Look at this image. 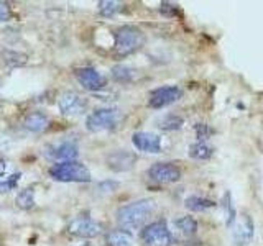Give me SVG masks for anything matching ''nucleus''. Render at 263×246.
Instances as JSON below:
<instances>
[{
    "label": "nucleus",
    "instance_id": "1a4fd4ad",
    "mask_svg": "<svg viewBox=\"0 0 263 246\" xmlns=\"http://www.w3.org/2000/svg\"><path fill=\"white\" fill-rule=\"evenodd\" d=\"M58 107L63 115L68 117H76V115L84 113L87 109V100L76 92H64L58 98Z\"/></svg>",
    "mask_w": 263,
    "mask_h": 246
},
{
    "label": "nucleus",
    "instance_id": "2eb2a0df",
    "mask_svg": "<svg viewBox=\"0 0 263 246\" xmlns=\"http://www.w3.org/2000/svg\"><path fill=\"white\" fill-rule=\"evenodd\" d=\"M49 125V120L45 113L41 112H31L28 113L23 120V127L28 131H33V133H41L45 131Z\"/></svg>",
    "mask_w": 263,
    "mask_h": 246
},
{
    "label": "nucleus",
    "instance_id": "a211bd4d",
    "mask_svg": "<svg viewBox=\"0 0 263 246\" xmlns=\"http://www.w3.org/2000/svg\"><path fill=\"white\" fill-rule=\"evenodd\" d=\"M15 203H16V207L22 210H30L35 207V192H33V189L28 187L20 191L15 199Z\"/></svg>",
    "mask_w": 263,
    "mask_h": 246
},
{
    "label": "nucleus",
    "instance_id": "7ed1b4c3",
    "mask_svg": "<svg viewBox=\"0 0 263 246\" xmlns=\"http://www.w3.org/2000/svg\"><path fill=\"white\" fill-rule=\"evenodd\" d=\"M145 45V35L135 27H122L115 33V51L120 56H128Z\"/></svg>",
    "mask_w": 263,
    "mask_h": 246
},
{
    "label": "nucleus",
    "instance_id": "dca6fc26",
    "mask_svg": "<svg viewBox=\"0 0 263 246\" xmlns=\"http://www.w3.org/2000/svg\"><path fill=\"white\" fill-rule=\"evenodd\" d=\"M109 246H134V236L127 230H112L107 235Z\"/></svg>",
    "mask_w": 263,
    "mask_h": 246
},
{
    "label": "nucleus",
    "instance_id": "b1692460",
    "mask_svg": "<svg viewBox=\"0 0 263 246\" xmlns=\"http://www.w3.org/2000/svg\"><path fill=\"white\" fill-rule=\"evenodd\" d=\"M112 76L115 80H119V82H127L134 77V71H132L130 68H127V66H115V68L112 69Z\"/></svg>",
    "mask_w": 263,
    "mask_h": 246
},
{
    "label": "nucleus",
    "instance_id": "20e7f679",
    "mask_svg": "<svg viewBox=\"0 0 263 246\" xmlns=\"http://www.w3.org/2000/svg\"><path fill=\"white\" fill-rule=\"evenodd\" d=\"M120 120V112L117 109H99L92 112L86 120V127L89 131H105L117 127Z\"/></svg>",
    "mask_w": 263,
    "mask_h": 246
},
{
    "label": "nucleus",
    "instance_id": "bb28decb",
    "mask_svg": "<svg viewBox=\"0 0 263 246\" xmlns=\"http://www.w3.org/2000/svg\"><path fill=\"white\" fill-rule=\"evenodd\" d=\"M196 131H197V138H199V141H202V139H208V136L212 133L211 128L208 125H204V123H199V125L196 127Z\"/></svg>",
    "mask_w": 263,
    "mask_h": 246
},
{
    "label": "nucleus",
    "instance_id": "f3484780",
    "mask_svg": "<svg viewBox=\"0 0 263 246\" xmlns=\"http://www.w3.org/2000/svg\"><path fill=\"white\" fill-rule=\"evenodd\" d=\"M184 205H186V209L193 210V212H205V210L212 209L216 203H214L212 200H209V199H204V197L191 195V197H187V199H186Z\"/></svg>",
    "mask_w": 263,
    "mask_h": 246
},
{
    "label": "nucleus",
    "instance_id": "a878e982",
    "mask_svg": "<svg viewBox=\"0 0 263 246\" xmlns=\"http://www.w3.org/2000/svg\"><path fill=\"white\" fill-rule=\"evenodd\" d=\"M12 18V10L7 2H0V22H8Z\"/></svg>",
    "mask_w": 263,
    "mask_h": 246
},
{
    "label": "nucleus",
    "instance_id": "4be33fe9",
    "mask_svg": "<svg viewBox=\"0 0 263 246\" xmlns=\"http://www.w3.org/2000/svg\"><path fill=\"white\" fill-rule=\"evenodd\" d=\"M20 180V172H13V174H7V172H2L0 174V192H8L12 189L16 187Z\"/></svg>",
    "mask_w": 263,
    "mask_h": 246
},
{
    "label": "nucleus",
    "instance_id": "aec40b11",
    "mask_svg": "<svg viewBox=\"0 0 263 246\" xmlns=\"http://www.w3.org/2000/svg\"><path fill=\"white\" fill-rule=\"evenodd\" d=\"M175 227L178 228L179 233L186 236H191L197 232V221L193 217H181L175 221Z\"/></svg>",
    "mask_w": 263,
    "mask_h": 246
},
{
    "label": "nucleus",
    "instance_id": "5701e85b",
    "mask_svg": "<svg viewBox=\"0 0 263 246\" xmlns=\"http://www.w3.org/2000/svg\"><path fill=\"white\" fill-rule=\"evenodd\" d=\"M119 10H120L119 2H112V0H101L99 2V12L104 16H114Z\"/></svg>",
    "mask_w": 263,
    "mask_h": 246
},
{
    "label": "nucleus",
    "instance_id": "9d476101",
    "mask_svg": "<svg viewBox=\"0 0 263 246\" xmlns=\"http://www.w3.org/2000/svg\"><path fill=\"white\" fill-rule=\"evenodd\" d=\"M79 148L74 141H60L54 145H49L45 148V156L51 161L58 162H68L72 161L78 156Z\"/></svg>",
    "mask_w": 263,
    "mask_h": 246
},
{
    "label": "nucleus",
    "instance_id": "39448f33",
    "mask_svg": "<svg viewBox=\"0 0 263 246\" xmlns=\"http://www.w3.org/2000/svg\"><path fill=\"white\" fill-rule=\"evenodd\" d=\"M142 240L146 246H171L173 233L164 221H153L143 228Z\"/></svg>",
    "mask_w": 263,
    "mask_h": 246
},
{
    "label": "nucleus",
    "instance_id": "4468645a",
    "mask_svg": "<svg viewBox=\"0 0 263 246\" xmlns=\"http://www.w3.org/2000/svg\"><path fill=\"white\" fill-rule=\"evenodd\" d=\"M137 162V156L130 151H114L109 158H107V164L114 171H128L134 168V164Z\"/></svg>",
    "mask_w": 263,
    "mask_h": 246
},
{
    "label": "nucleus",
    "instance_id": "cd10ccee",
    "mask_svg": "<svg viewBox=\"0 0 263 246\" xmlns=\"http://www.w3.org/2000/svg\"><path fill=\"white\" fill-rule=\"evenodd\" d=\"M76 246H94V244H90V243H79V244H76Z\"/></svg>",
    "mask_w": 263,
    "mask_h": 246
},
{
    "label": "nucleus",
    "instance_id": "f03ea898",
    "mask_svg": "<svg viewBox=\"0 0 263 246\" xmlns=\"http://www.w3.org/2000/svg\"><path fill=\"white\" fill-rule=\"evenodd\" d=\"M49 176L60 182H89L90 172L82 162L68 161L58 162L49 169Z\"/></svg>",
    "mask_w": 263,
    "mask_h": 246
},
{
    "label": "nucleus",
    "instance_id": "423d86ee",
    "mask_svg": "<svg viewBox=\"0 0 263 246\" xmlns=\"http://www.w3.org/2000/svg\"><path fill=\"white\" fill-rule=\"evenodd\" d=\"M232 228H234L232 230L234 246H249L255 235L253 220L247 213H240V215H237V220L232 225Z\"/></svg>",
    "mask_w": 263,
    "mask_h": 246
},
{
    "label": "nucleus",
    "instance_id": "9b49d317",
    "mask_svg": "<svg viewBox=\"0 0 263 246\" xmlns=\"http://www.w3.org/2000/svg\"><path fill=\"white\" fill-rule=\"evenodd\" d=\"M148 176L152 180L160 184H170L176 182L181 177V169L173 162H156L148 171Z\"/></svg>",
    "mask_w": 263,
    "mask_h": 246
},
{
    "label": "nucleus",
    "instance_id": "393cba45",
    "mask_svg": "<svg viewBox=\"0 0 263 246\" xmlns=\"http://www.w3.org/2000/svg\"><path fill=\"white\" fill-rule=\"evenodd\" d=\"M226 213H227V217H226V223L229 227H232L235 223V220H237V212H235V207H234V203L232 200H230V194H226Z\"/></svg>",
    "mask_w": 263,
    "mask_h": 246
},
{
    "label": "nucleus",
    "instance_id": "f257e3e1",
    "mask_svg": "<svg viewBox=\"0 0 263 246\" xmlns=\"http://www.w3.org/2000/svg\"><path fill=\"white\" fill-rule=\"evenodd\" d=\"M156 203L152 199H142L123 205L117 210V221L122 228L125 230H137L143 227L145 221L153 215Z\"/></svg>",
    "mask_w": 263,
    "mask_h": 246
},
{
    "label": "nucleus",
    "instance_id": "0eeeda50",
    "mask_svg": "<svg viewBox=\"0 0 263 246\" xmlns=\"http://www.w3.org/2000/svg\"><path fill=\"white\" fill-rule=\"evenodd\" d=\"M68 232L78 238H96L101 235L102 227L94 218L82 215L71 220V223L68 225Z\"/></svg>",
    "mask_w": 263,
    "mask_h": 246
},
{
    "label": "nucleus",
    "instance_id": "f8f14e48",
    "mask_svg": "<svg viewBox=\"0 0 263 246\" xmlns=\"http://www.w3.org/2000/svg\"><path fill=\"white\" fill-rule=\"evenodd\" d=\"M76 79L79 80V84L82 87L87 89V90H92V92L104 89L105 84H107L105 77L94 68H81V69H78L76 71Z\"/></svg>",
    "mask_w": 263,
    "mask_h": 246
},
{
    "label": "nucleus",
    "instance_id": "6ab92c4d",
    "mask_svg": "<svg viewBox=\"0 0 263 246\" xmlns=\"http://www.w3.org/2000/svg\"><path fill=\"white\" fill-rule=\"evenodd\" d=\"M212 153H214V150L209 145H205L204 141H197V143L189 146V156L194 159H201V161L209 159L212 156Z\"/></svg>",
    "mask_w": 263,
    "mask_h": 246
},
{
    "label": "nucleus",
    "instance_id": "ddd939ff",
    "mask_svg": "<svg viewBox=\"0 0 263 246\" xmlns=\"http://www.w3.org/2000/svg\"><path fill=\"white\" fill-rule=\"evenodd\" d=\"M132 143L138 151L156 154L161 151V138L155 133H148V131H138L132 136Z\"/></svg>",
    "mask_w": 263,
    "mask_h": 246
},
{
    "label": "nucleus",
    "instance_id": "6e6552de",
    "mask_svg": "<svg viewBox=\"0 0 263 246\" xmlns=\"http://www.w3.org/2000/svg\"><path fill=\"white\" fill-rule=\"evenodd\" d=\"M181 97H183V90L178 86H164V87L153 90L150 95V100H148V105H150L152 109H163V107H168L171 104L178 102Z\"/></svg>",
    "mask_w": 263,
    "mask_h": 246
},
{
    "label": "nucleus",
    "instance_id": "412c9836",
    "mask_svg": "<svg viewBox=\"0 0 263 246\" xmlns=\"http://www.w3.org/2000/svg\"><path fill=\"white\" fill-rule=\"evenodd\" d=\"M184 120L179 117V115H175V113H168L166 117H163L160 121H158V127L161 130H179L183 127Z\"/></svg>",
    "mask_w": 263,
    "mask_h": 246
}]
</instances>
